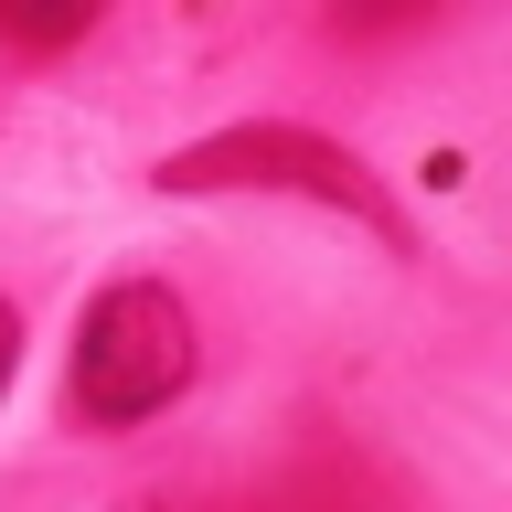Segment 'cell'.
Wrapping results in <instances>:
<instances>
[{"mask_svg": "<svg viewBox=\"0 0 512 512\" xmlns=\"http://www.w3.org/2000/svg\"><path fill=\"white\" fill-rule=\"evenodd\" d=\"M96 0H0V43L11 54H64V43H86Z\"/></svg>", "mask_w": 512, "mask_h": 512, "instance_id": "obj_3", "label": "cell"}, {"mask_svg": "<svg viewBox=\"0 0 512 512\" xmlns=\"http://www.w3.org/2000/svg\"><path fill=\"white\" fill-rule=\"evenodd\" d=\"M160 192H299V203H331V214H352L363 235H384V246L406 256V214H395V192H384L342 139L288 128V118H267V128H214V139L171 150V160H160Z\"/></svg>", "mask_w": 512, "mask_h": 512, "instance_id": "obj_1", "label": "cell"}, {"mask_svg": "<svg viewBox=\"0 0 512 512\" xmlns=\"http://www.w3.org/2000/svg\"><path fill=\"white\" fill-rule=\"evenodd\" d=\"M11 363H22V320H11V299H0V384H11Z\"/></svg>", "mask_w": 512, "mask_h": 512, "instance_id": "obj_4", "label": "cell"}, {"mask_svg": "<svg viewBox=\"0 0 512 512\" xmlns=\"http://www.w3.org/2000/svg\"><path fill=\"white\" fill-rule=\"evenodd\" d=\"M192 384V320L171 288L118 278L75 331V416L86 427H139Z\"/></svg>", "mask_w": 512, "mask_h": 512, "instance_id": "obj_2", "label": "cell"}]
</instances>
